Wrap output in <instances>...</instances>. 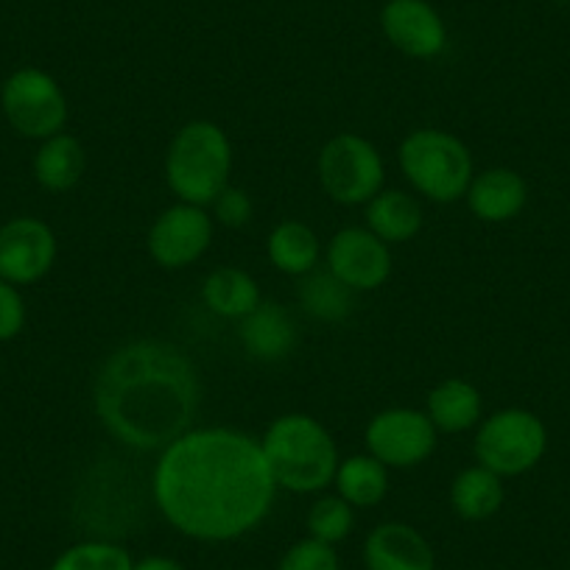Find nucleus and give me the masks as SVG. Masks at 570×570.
<instances>
[{"instance_id":"nucleus-1","label":"nucleus","mask_w":570,"mask_h":570,"mask_svg":"<svg viewBox=\"0 0 570 570\" xmlns=\"http://www.w3.org/2000/svg\"><path fill=\"white\" fill-rule=\"evenodd\" d=\"M261 442L229 428L188 431L155 470V498L168 520L196 540H233L255 529L274 501Z\"/></svg>"},{"instance_id":"nucleus-2","label":"nucleus","mask_w":570,"mask_h":570,"mask_svg":"<svg viewBox=\"0 0 570 570\" xmlns=\"http://www.w3.org/2000/svg\"><path fill=\"white\" fill-rule=\"evenodd\" d=\"M199 403L196 372L179 350L137 342L109 355L96 383L104 425L126 445L168 448L188 434Z\"/></svg>"},{"instance_id":"nucleus-3","label":"nucleus","mask_w":570,"mask_h":570,"mask_svg":"<svg viewBox=\"0 0 570 570\" xmlns=\"http://www.w3.org/2000/svg\"><path fill=\"white\" fill-rule=\"evenodd\" d=\"M274 484L288 492H320L336 479L338 453L327 428L308 414H285L263 436Z\"/></svg>"},{"instance_id":"nucleus-4","label":"nucleus","mask_w":570,"mask_h":570,"mask_svg":"<svg viewBox=\"0 0 570 570\" xmlns=\"http://www.w3.org/2000/svg\"><path fill=\"white\" fill-rule=\"evenodd\" d=\"M233 171V146L224 129L210 120H194L174 137L166 157V179L188 205H207L227 188Z\"/></svg>"},{"instance_id":"nucleus-5","label":"nucleus","mask_w":570,"mask_h":570,"mask_svg":"<svg viewBox=\"0 0 570 570\" xmlns=\"http://www.w3.org/2000/svg\"><path fill=\"white\" fill-rule=\"evenodd\" d=\"M400 168L422 196L442 205L462 199L473 183L468 146L442 129L411 131L400 146Z\"/></svg>"},{"instance_id":"nucleus-6","label":"nucleus","mask_w":570,"mask_h":570,"mask_svg":"<svg viewBox=\"0 0 570 570\" xmlns=\"http://www.w3.org/2000/svg\"><path fill=\"white\" fill-rule=\"evenodd\" d=\"M548 448V431L537 414L525 409H503L492 414L475 436V459L495 475H523L540 464Z\"/></svg>"},{"instance_id":"nucleus-7","label":"nucleus","mask_w":570,"mask_h":570,"mask_svg":"<svg viewBox=\"0 0 570 570\" xmlns=\"http://www.w3.org/2000/svg\"><path fill=\"white\" fill-rule=\"evenodd\" d=\"M0 107L9 126L31 140L59 135L68 120V98L51 73L40 68H20L3 81Z\"/></svg>"},{"instance_id":"nucleus-8","label":"nucleus","mask_w":570,"mask_h":570,"mask_svg":"<svg viewBox=\"0 0 570 570\" xmlns=\"http://www.w3.org/2000/svg\"><path fill=\"white\" fill-rule=\"evenodd\" d=\"M320 183L338 205H366L381 194V155L358 135L333 137L320 155Z\"/></svg>"},{"instance_id":"nucleus-9","label":"nucleus","mask_w":570,"mask_h":570,"mask_svg":"<svg viewBox=\"0 0 570 570\" xmlns=\"http://www.w3.org/2000/svg\"><path fill=\"white\" fill-rule=\"evenodd\" d=\"M436 425L414 409H389L366 425V448L386 468H414L436 448Z\"/></svg>"},{"instance_id":"nucleus-10","label":"nucleus","mask_w":570,"mask_h":570,"mask_svg":"<svg viewBox=\"0 0 570 570\" xmlns=\"http://www.w3.org/2000/svg\"><path fill=\"white\" fill-rule=\"evenodd\" d=\"M57 261V235L40 218H12L0 227V279L29 285L46 277Z\"/></svg>"},{"instance_id":"nucleus-11","label":"nucleus","mask_w":570,"mask_h":570,"mask_svg":"<svg viewBox=\"0 0 570 570\" xmlns=\"http://www.w3.org/2000/svg\"><path fill=\"white\" fill-rule=\"evenodd\" d=\"M213 240V218L199 205H174L149 233V252L160 266L185 268L199 261Z\"/></svg>"},{"instance_id":"nucleus-12","label":"nucleus","mask_w":570,"mask_h":570,"mask_svg":"<svg viewBox=\"0 0 570 570\" xmlns=\"http://www.w3.org/2000/svg\"><path fill=\"white\" fill-rule=\"evenodd\" d=\"M331 272L353 292H372L392 274V252L372 229L347 227L336 233L327 249Z\"/></svg>"},{"instance_id":"nucleus-13","label":"nucleus","mask_w":570,"mask_h":570,"mask_svg":"<svg viewBox=\"0 0 570 570\" xmlns=\"http://www.w3.org/2000/svg\"><path fill=\"white\" fill-rule=\"evenodd\" d=\"M381 29L400 53L414 59L436 57L448 42L442 14L428 0H386Z\"/></svg>"},{"instance_id":"nucleus-14","label":"nucleus","mask_w":570,"mask_h":570,"mask_svg":"<svg viewBox=\"0 0 570 570\" xmlns=\"http://www.w3.org/2000/svg\"><path fill=\"white\" fill-rule=\"evenodd\" d=\"M370 570H434V551L425 537L405 523H383L366 537Z\"/></svg>"},{"instance_id":"nucleus-15","label":"nucleus","mask_w":570,"mask_h":570,"mask_svg":"<svg viewBox=\"0 0 570 570\" xmlns=\"http://www.w3.org/2000/svg\"><path fill=\"white\" fill-rule=\"evenodd\" d=\"M464 196L470 202V210L481 222L501 224L523 210L529 188H525V179L512 168H490V171L473 177Z\"/></svg>"},{"instance_id":"nucleus-16","label":"nucleus","mask_w":570,"mask_h":570,"mask_svg":"<svg viewBox=\"0 0 570 570\" xmlns=\"http://www.w3.org/2000/svg\"><path fill=\"white\" fill-rule=\"evenodd\" d=\"M294 322L277 303H261L240 325V342L252 358L277 361L294 347Z\"/></svg>"},{"instance_id":"nucleus-17","label":"nucleus","mask_w":570,"mask_h":570,"mask_svg":"<svg viewBox=\"0 0 570 570\" xmlns=\"http://www.w3.org/2000/svg\"><path fill=\"white\" fill-rule=\"evenodd\" d=\"M85 146L65 131L42 140L40 151L35 155L37 183L46 190H57V194L79 185V179L85 177Z\"/></svg>"},{"instance_id":"nucleus-18","label":"nucleus","mask_w":570,"mask_h":570,"mask_svg":"<svg viewBox=\"0 0 570 570\" xmlns=\"http://www.w3.org/2000/svg\"><path fill=\"white\" fill-rule=\"evenodd\" d=\"M366 224L386 244H403L420 233L422 207L403 190H381L375 199L366 202Z\"/></svg>"},{"instance_id":"nucleus-19","label":"nucleus","mask_w":570,"mask_h":570,"mask_svg":"<svg viewBox=\"0 0 570 570\" xmlns=\"http://www.w3.org/2000/svg\"><path fill=\"white\" fill-rule=\"evenodd\" d=\"M428 416L436 425V431L462 434L481 420L479 389L468 381H459V377L442 381L428 397Z\"/></svg>"},{"instance_id":"nucleus-20","label":"nucleus","mask_w":570,"mask_h":570,"mask_svg":"<svg viewBox=\"0 0 570 570\" xmlns=\"http://www.w3.org/2000/svg\"><path fill=\"white\" fill-rule=\"evenodd\" d=\"M202 294H205L207 308L216 311L218 316H229V320H244V316H249L263 303L261 288H257L255 279L233 266L216 268L205 279Z\"/></svg>"},{"instance_id":"nucleus-21","label":"nucleus","mask_w":570,"mask_h":570,"mask_svg":"<svg viewBox=\"0 0 570 570\" xmlns=\"http://www.w3.org/2000/svg\"><path fill=\"white\" fill-rule=\"evenodd\" d=\"M453 509L464 520H487L503 507L501 475L487 468H468L456 475L451 490Z\"/></svg>"},{"instance_id":"nucleus-22","label":"nucleus","mask_w":570,"mask_h":570,"mask_svg":"<svg viewBox=\"0 0 570 570\" xmlns=\"http://www.w3.org/2000/svg\"><path fill=\"white\" fill-rule=\"evenodd\" d=\"M268 257L285 274H308L320 257V238L303 222H283L268 235Z\"/></svg>"},{"instance_id":"nucleus-23","label":"nucleus","mask_w":570,"mask_h":570,"mask_svg":"<svg viewBox=\"0 0 570 570\" xmlns=\"http://www.w3.org/2000/svg\"><path fill=\"white\" fill-rule=\"evenodd\" d=\"M336 487L338 495L350 503V507H375L383 501L389 490V473L386 464L377 462L375 456H350L338 462L336 470Z\"/></svg>"},{"instance_id":"nucleus-24","label":"nucleus","mask_w":570,"mask_h":570,"mask_svg":"<svg viewBox=\"0 0 570 570\" xmlns=\"http://www.w3.org/2000/svg\"><path fill=\"white\" fill-rule=\"evenodd\" d=\"M353 288L344 285L333 272L311 274L299 285V303L311 316L322 322H342L353 311Z\"/></svg>"},{"instance_id":"nucleus-25","label":"nucleus","mask_w":570,"mask_h":570,"mask_svg":"<svg viewBox=\"0 0 570 570\" xmlns=\"http://www.w3.org/2000/svg\"><path fill=\"white\" fill-rule=\"evenodd\" d=\"M51 570H135V562L112 542H79L68 548Z\"/></svg>"},{"instance_id":"nucleus-26","label":"nucleus","mask_w":570,"mask_h":570,"mask_svg":"<svg viewBox=\"0 0 570 570\" xmlns=\"http://www.w3.org/2000/svg\"><path fill=\"white\" fill-rule=\"evenodd\" d=\"M350 529H353V507L342 495L320 498L311 507L308 531L314 540L333 546V542H342L350 534Z\"/></svg>"},{"instance_id":"nucleus-27","label":"nucleus","mask_w":570,"mask_h":570,"mask_svg":"<svg viewBox=\"0 0 570 570\" xmlns=\"http://www.w3.org/2000/svg\"><path fill=\"white\" fill-rule=\"evenodd\" d=\"M279 570H338V557L333 546L320 540H303L285 553Z\"/></svg>"},{"instance_id":"nucleus-28","label":"nucleus","mask_w":570,"mask_h":570,"mask_svg":"<svg viewBox=\"0 0 570 570\" xmlns=\"http://www.w3.org/2000/svg\"><path fill=\"white\" fill-rule=\"evenodd\" d=\"M213 205H216L218 224H224V227L229 229L246 227V224L252 222V216H255V207H252L249 194L240 188H229V185L216 196Z\"/></svg>"},{"instance_id":"nucleus-29","label":"nucleus","mask_w":570,"mask_h":570,"mask_svg":"<svg viewBox=\"0 0 570 570\" xmlns=\"http://www.w3.org/2000/svg\"><path fill=\"white\" fill-rule=\"evenodd\" d=\"M26 325V303L18 285L0 279V342H12Z\"/></svg>"},{"instance_id":"nucleus-30","label":"nucleus","mask_w":570,"mask_h":570,"mask_svg":"<svg viewBox=\"0 0 570 570\" xmlns=\"http://www.w3.org/2000/svg\"><path fill=\"white\" fill-rule=\"evenodd\" d=\"M135 570H185V568L179 562H174V559L149 557V559H142V562H137Z\"/></svg>"}]
</instances>
